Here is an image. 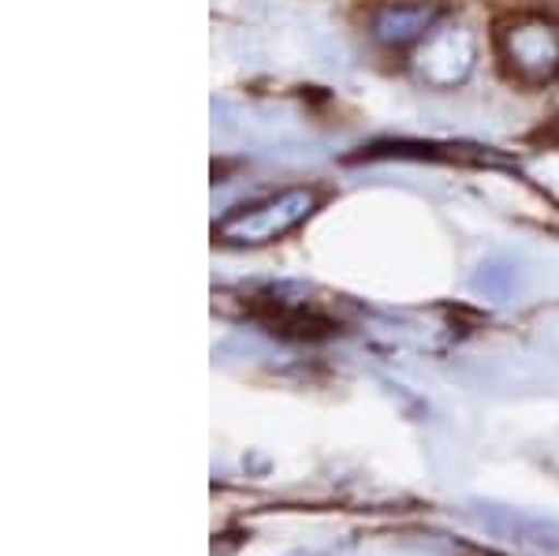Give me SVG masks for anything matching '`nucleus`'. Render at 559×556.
Segmentation results:
<instances>
[{
	"label": "nucleus",
	"mask_w": 559,
	"mask_h": 556,
	"mask_svg": "<svg viewBox=\"0 0 559 556\" xmlns=\"http://www.w3.org/2000/svg\"><path fill=\"white\" fill-rule=\"evenodd\" d=\"M496 52L508 75L522 86H545L559 79V20L537 12L508 15L496 26Z\"/></svg>",
	"instance_id": "1"
},
{
	"label": "nucleus",
	"mask_w": 559,
	"mask_h": 556,
	"mask_svg": "<svg viewBox=\"0 0 559 556\" xmlns=\"http://www.w3.org/2000/svg\"><path fill=\"white\" fill-rule=\"evenodd\" d=\"M313 210H318V194L310 187H287V191H276L269 199L231 210L216 232L228 244H269V239H280L292 228H299Z\"/></svg>",
	"instance_id": "2"
},
{
	"label": "nucleus",
	"mask_w": 559,
	"mask_h": 556,
	"mask_svg": "<svg viewBox=\"0 0 559 556\" xmlns=\"http://www.w3.org/2000/svg\"><path fill=\"white\" fill-rule=\"evenodd\" d=\"M474 57H477V45L466 26H437V31L421 42L418 57H414V68H418V75L426 79L429 86L448 90L471 75Z\"/></svg>",
	"instance_id": "3"
},
{
	"label": "nucleus",
	"mask_w": 559,
	"mask_h": 556,
	"mask_svg": "<svg viewBox=\"0 0 559 556\" xmlns=\"http://www.w3.org/2000/svg\"><path fill=\"white\" fill-rule=\"evenodd\" d=\"M440 26V8L432 4H388L373 15V38L392 49L421 45Z\"/></svg>",
	"instance_id": "4"
}]
</instances>
